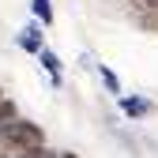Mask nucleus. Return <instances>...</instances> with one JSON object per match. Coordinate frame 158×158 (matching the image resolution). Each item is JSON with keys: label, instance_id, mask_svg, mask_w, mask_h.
I'll use <instances>...</instances> for the list:
<instances>
[{"label": "nucleus", "instance_id": "1", "mask_svg": "<svg viewBox=\"0 0 158 158\" xmlns=\"http://www.w3.org/2000/svg\"><path fill=\"white\" fill-rule=\"evenodd\" d=\"M45 147V132L38 128L34 121H15L4 128V135H0V158H23L30 151H42Z\"/></svg>", "mask_w": 158, "mask_h": 158}, {"label": "nucleus", "instance_id": "2", "mask_svg": "<svg viewBox=\"0 0 158 158\" xmlns=\"http://www.w3.org/2000/svg\"><path fill=\"white\" fill-rule=\"evenodd\" d=\"M19 49H27V53H34V56L45 49V42H42V27H38V23H30V27L19 30Z\"/></svg>", "mask_w": 158, "mask_h": 158}, {"label": "nucleus", "instance_id": "3", "mask_svg": "<svg viewBox=\"0 0 158 158\" xmlns=\"http://www.w3.org/2000/svg\"><path fill=\"white\" fill-rule=\"evenodd\" d=\"M135 19H139L143 27L158 30V0H139V4H135Z\"/></svg>", "mask_w": 158, "mask_h": 158}, {"label": "nucleus", "instance_id": "4", "mask_svg": "<svg viewBox=\"0 0 158 158\" xmlns=\"http://www.w3.org/2000/svg\"><path fill=\"white\" fill-rule=\"evenodd\" d=\"M38 60H42V68L49 72L53 83H60V56H56L53 49H42V53H38Z\"/></svg>", "mask_w": 158, "mask_h": 158}, {"label": "nucleus", "instance_id": "5", "mask_svg": "<svg viewBox=\"0 0 158 158\" xmlns=\"http://www.w3.org/2000/svg\"><path fill=\"white\" fill-rule=\"evenodd\" d=\"M121 109H124V117H147L151 102L147 98H121Z\"/></svg>", "mask_w": 158, "mask_h": 158}, {"label": "nucleus", "instance_id": "6", "mask_svg": "<svg viewBox=\"0 0 158 158\" xmlns=\"http://www.w3.org/2000/svg\"><path fill=\"white\" fill-rule=\"evenodd\" d=\"M30 11L38 15L42 27H53V4H49V0H30Z\"/></svg>", "mask_w": 158, "mask_h": 158}, {"label": "nucleus", "instance_id": "7", "mask_svg": "<svg viewBox=\"0 0 158 158\" xmlns=\"http://www.w3.org/2000/svg\"><path fill=\"white\" fill-rule=\"evenodd\" d=\"M15 121V106L8 102V98H0V135H4V128Z\"/></svg>", "mask_w": 158, "mask_h": 158}, {"label": "nucleus", "instance_id": "8", "mask_svg": "<svg viewBox=\"0 0 158 158\" xmlns=\"http://www.w3.org/2000/svg\"><path fill=\"white\" fill-rule=\"evenodd\" d=\"M98 75H102V83H106V90H109V94H121V79H117L109 68H98Z\"/></svg>", "mask_w": 158, "mask_h": 158}, {"label": "nucleus", "instance_id": "9", "mask_svg": "<svg viewBox=\"0 0 158 158\" xmlns=\"http://www.w3.org/2000/svg\"><path fill=\"white\" fill-rule=\"evenodd\" d=\"M23 158H60V154H53V151L42 147V151H30V154H23Z\"/></svg>", "mask_w": 158, "mask_h": 158}]
</instances>
